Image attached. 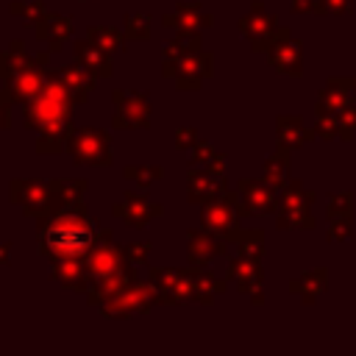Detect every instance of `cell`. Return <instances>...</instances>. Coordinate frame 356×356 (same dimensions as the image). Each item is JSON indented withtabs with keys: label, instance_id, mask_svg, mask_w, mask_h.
<instances>
[{
	"label": "cell",
	"instance_id": "cell-49",
	"mask_svg": "<svg viewBox=\"0 0 356 356\" xmlns=\"http://www.w3.org/2000/svg\"><path fill=\"white\" fill-rule=\"evenodd\" d=\"M8 259H11V242H3L0 245V267H6Z\"/></svg>",
	"mask_w": 356,
	"mask_h": 356
},
{
	"label": "cell",
	"instance_id": "cell-26",
	"mask_svg": "<svg viewBox=\"0 0 356 356\" xmlns=\"http://www.w3.org/2000/svg\"><path fill=\"white\" fill-rule=\"evenodd\" d=\"M72 31H75V25H72V17H61V14H47L39 25H36V39L39 42H47V50L50 53H58L64 44H67V39L72 36Z\"/></svg>",
	"mask_w": 356,
	"mask_h": 356
},
{
	"label": "cell",
	"instance_id": "cell-25",
	"mask_svg": "<svg viewBox=\"0 0 356 356\" xmlns=\"http://www.w3.org/2000/svg\"><path fill=\"white\" fill-rule=\"evenodd\" d=\"M75 50V61H81L95 78H111L114 75V61H111V53H106L103 47H97L92 39H78L72 44Z\"/></svg>",
	"mask_w": 356,
	"mask_h": 356
},
{
	"label": "cell",
	"instance_id": "cell-30",
	"mask_svg": "<svg viewBox=\"0 0 356 356\" xmlns=\"http://www.w3.org/2000/svg\"><path fill=\"white\" fill-rule=\"evenodd\" d=\"M292 150L275 145V153L264 159V167H261V178L267 184H273L275 189H284L289 184V167H292V159H289Z\"/></svg>",
	"mask_w": 356,
	"mask_h": 356
},
{
	"label": "cell",
	"instance_id": "cell-47",
	"mask_svg": "<svg viewBox=\"0 0 356 356\" xmlns=\"http://www.w3.org/2000/svg\"><path fill=\"white\" fill-rule=\"evenodd\" d=\"M11 106H14V100L8 95V86H6L0 92V131H8L11 128Z\"/></svg>",
	"mask_w": 356,
	"mask_h": 356
},
{
	"label": "cell",
	"instance_id": "cell-41",
	"mask_svg": "<svg viewBox=\"0 0 356 356\" xmlns=\"http://www.w3.org/2000/svg\"><path fill=\"white\" fill-rule=\"evenodd\" d=\"M325 214L328 217H339V214H353V192H331L328 203H325Z\"/></svg>",
	"mask_w": 356,
	"mask_h": 356
},
{
	"label": "cell",
	"instance_id": "cell-7",
	"mask_svg": "<svg viewBox=\"0 0 356 356\" xmlns=\"http://www.w3.org/2000/svg\"><path fill=\"white\" fill-rule=\"evenodd\" d=\"M225 153H214V159L206 167L189 164L186 170V197L195 206H203L220 195L228 192V178H225Z\"/></svg>",
	"mask_w": 356,
	"mask_h": 356
},
{
	"label": "cell",
	"instance_id": "cell-31",
	"mask_svg": "<svg viewBox=\"0 0 356 356\" xmlns=\"http://www.w3.org/2000/svg\"><path fill=\"white\" fill-rule=\"evenodd\" d=\"M200 44H203L200 31H178V33L161 47V61H178L181 56L200 50Z\"/></svg>",
	"mask_w": 356,
	"mask_h": 356
},
{
	"label": "cell",
	"instance_id": "cell-8",
	"mask_svg": "<svg viewBox=\"0 0 356 356\" xmlns=\"http://www.w3.org/2000/svg\"><path fill=\"white\" fill-rule=\"evenodd\" d=\"M161 75L172 78L178 92H197L200 83L214 75V53L200 47L181 56L178 61H161Z\"/></svg>",
	"mask_w": 356,
	"mask_h": 356
},
{
	"label": "cell",
	"instance_id": "cell-40",
	"mask_svg": "<svg viewBox=\"0 0 356 356\" xmlns=\"http://www.w3.org/2000/svg\"><path fill=\"white\" fill-rule=\"evenodd\" d=\"M83 195H86V181L83 178H67L64 181V206L61 209H75V206H86L83 203Z\"/></svg>",
	"mask_w": 356,
	"mask_h": 356
},
{
	"label": "cell",
	"instance_id": "cell-21",
	"mask_svg": "<svg viewBox=\"0 0 356 356\" xmlns=\"http://www.w3.org/2000/svg\"><path fill=\"white\" fill-rule=\"evenodd\" d=\"M131 281H136V264L125 259L122 267H117L114 273H108V275H103V278H95V281L89 284V289H86V303L97 309L106 298H111L114 292H120V289L128 286Z\"/></svg>",
	"mask_w": 356,
	"mask_h": 356
},
{
	"label": "cell",
	"instance_id": "cell-37",
	"mask_svg": "<svg viewBox=\"0 0 356 356\" xmlns=\"http://www.w3.org/2000/svg\"><path fill=\"white\" fill-rule=\"evenodd\" d=\"M8 11H11L14 17H22L25 25H33V28L50 14V8H47L42 0H33V3H19V0H14V3L8 6Z\"/></svg>",
	"mask_w": 356,
	"mask_h": 356
},
{
	"label": "cell",
	"instance_id": "cell-9",
	"mask_svg": "<svg viewBox=\"0 0 356 356\" xmlns=\"http://www.w3.org/2000/svg\"><path fill=\"white\" fill-rule=\"evenodd\" d=\"M242 200H239V192L236 189H228L225 195L203 203V211H200V225L225 236L231 242V236L239 231V220H242Z\"/></svg>",
	"mask_w": 356,
	"mask_h": 356
},
{
	"label": "cell",
	"instance_id": "cell-46",
	"mask_svg": "<svg viewBox=\"0 0 356 356\" xmlns=\"http://www.w3.org/2000/svg\"><path fill=\"white\" fill-rule=\"evenodd\" d=\"M292 14H328L323 0H292Z\"/></svg>",
	"mask_w": 356,
	"mask_h": 356
},
{
	"label": "cell",
	"instance_id": "cell-24",
	"mask_svg": "<svg viewBox=\"0 0 356 356\" xmlns=\"http://www.w3.org/2000/svg\"><path fill=\"white\" fill-rule=\"evenodd\" d=\"M356 97V78L350 75H334L325 81V86L317 95V106L314 111H339L345 103H350Z\"/></svg>",
	"mask_w": 356,
	"mask_h": 356
},
{
	"label": "cell",
	"instance_id": "cell-20",
	"mask_svg": "<svg viewBox=\"0 0 356 356\" xmlns=\"http://www.w3.org/2000/svg\"><path fill=\"white\" fill-rule=\"evenodd\" d=\"M50 275L56 284L64 289H72L78 295H86L89 289V270H86V256H67V259H53L50 261Z\"/></svg>",
	"mask_w": 356,
	"mask_h": 356
},
{
	"label": "cell",
	"instance_id": "cell-22",
	"mask_svg": "<svg viewBox=\"0 0 356 356\" xmlns=\"http://www.w3.org/2000/svg\"><path fill=\"white\" fill-rule=\"evenodd\" d=\"M161 25L175 31H203L214 25V14L206 11L200 3H178L175 11L161 14Z\"/></svg>",
	"mask_w": 356,
	"mask_h": 356
},
{
	"label": "cell",
	"instance_id": "cell-42",
	"mask_svg": "<svg viewBox=\"0 0 356 356\" xmlns=\"http://www.w3.org/2000/svg\"><path fill=\"white\" fill-rule=\"evenodd\" d=\"M314 134L317 139H339V122H337V111H320L317 122H314Z\"/></svg>",
	"mask_w": 356,
	"mask_h": 356
},
{
	"label": "cell",
	"instance_id": "cell-16",
	"mask_svg": "<svg viewBox=\"0 0 356 356\" xmlns=\"http://www.w3.org/2000/svg\"><path fill=\"white\" fill-rule=\"evenodd\" d=\"M236 192H239L245 217H264V214H275V209H278L281 189H275L264 178L261 181L259 178H242L236 184Z\"/></svg>",
	"mask_w": 356,
	"mask_h": 356
},
{
	"label": "cell",
	"instance_id": "cell-23",
	"mask_svg": "<svg viewBox=\"0 0 356 356\" xmlns=\"http://www.w3.org/2000/svg\"><path fill=\"white\" fill-rule=\"evenodd\" d=\"M312 139H317L314 128H306V122L298 114H278L275 117V145L286 150H300Z\"/></svg>",
	"mask_w": 356,
	"mask_h": 356
},
{
	"label": "cell",
	"instance_id": "cell-36",
	"mask_svg": "<svg viewBox=\"0 0 356 356\" xmlns=\"http://www.w3.org/2000/svg\"><path fill=\"white\" fill-rule=\"evenodd\" d=\"M122 22H125V39L128 42H147L150 39V33H153V19L147 17V14H125L122 17Z\"/></svg>",
	"mask_w": 356,
	"mask_h": 356
},
{
	"label": "cell",
	"instance_id": "cell-12",
	"mask_svg": "<svg viewBox=\"0 0 356 356\" xmlns=\"http://www.w3.org/2000/svg\"><path fill=\"white\" fill-rule=\"evenodd\" d=\"M225 278L242 292L250 298L253 306H261L264 303V267H261V259H250V256H231L228 259V270H225Z\"/></svg>",
	"mask_w": 356,
	"mask_h": 356
},
{
	"label": "cell",
	"instance_id": "cell-13",
	"mask_svg": "<svg viewBox=\"0 0 356 356\" xmlns=\"http://www.w3.org/2000/svg\"><path fill=\"white\" fill-rule=\"evenodd\" d=\"M267 58H270V67L281 75H289V78L303 75V42L295 39L286 25L278 28V33L267 50Z\"/></svg>",
	"mask_w": 356,
	"mask_h": 356
},
{
	"label": "cell",
	"instance_id": "cell-18",
	"mask_svg": "<svg viewBox=\"0 0 356 356\" xmlns=\"http://www.w3.org/2000/svg\"><path fill=\"white\" fill-rule=\"evenodd\" d=\"M228 239L209 231V228H189L186 231V259L189 264H197V267H206L211 264L214 259L220 256H228Z\"/></svg>",
	"mask_w": 356,
	"mask_h": 356
},
{
	"label": "cell",
	"instance_id": "cell-33",
	"mask_svg": "<svg viewBox=\"0 0 356 356\" xmlns=\"http://www.w3.org/2000/svg\"><path fill=\"white\" fill-rule=\"evenodd\" d=\"M231 245H236V250L242 256L264 259V231L261 228H239L231 236Z\"/></svg>",
	"mask_w": 356,
	"mask_h": 356
},
{
	"label": "cell",
	"instance_id": "cell-32",
	"mask_svg": "<svg viewBox=\"0 0 356 356\" xmlns=\"http://www.w3.org/2000/svg\"><path fill=\"white\" fill-rule=\"evenodd\" d=\"M86 39H92L97 47H103L111 56L125 47V31H120L114 25H92V28H86Z\"/></svg>",
	"mask_w": 356,
	"mask_h": 356
},
{
	"label": "cell",
	"instance_id": "cell-4",
	"mask_svg": "<svg viewBox=\"0 0 356 356\" xmlns=\"http://www.w3.org/2000/svg\"><path fill=\"white\" fill-rule=\"evenodd\" d=\"M317 195L303 186V181L289 178V184L278 195V209H275V225L281 231H312L317 225L312 206Z\"/></svg>",
	"mask_w": 356,
	"mask_h": 356
},
{
	"label": "cell",
	"instance_id": "cell-5",
	"mask_svg": "<svg viewBox=\"0 0 356 356\" xmlns=\"http://www.w3.org/2000/svg\"><path fill=\"white\" fill-rule=\"evenodd\" d=\"M67 153L78 167H111L114 139L106 128H72L67 139Z\"/></svg>",
	"mask_w": 356,
	"mask_h": 356
},
{
	"label": "cell",
	"instance_id": "cell-6",
	"mask_svg": "<svg viewBox=\"0 0 356 356\" xmlns=\"http://www.w3.org/2000/svg\"><path fill=\"white\" fill-rule=\"evenodd\" d=\"M153 306H159L153 281H139L136 278L128 286H122L120 292H114L111 298H106L97 306V312L106 320H128L134 314H150Z\"/></svg>",
	"mask_w": 356,
	"mask_h": 356
},
{
	"label": "cell",
	"instance_id": "cell-10",
	"mask_svg": "<svg viewBox=\"0 0 356 356\" xmlns=\"http://www.w3.org/2000/svg\"><path fill=\"white\" fill-rule=\"evenodd\" d=\"M150 281H153V286H156L159 306H184V303H195L189 267H184V270L150 267Z\"/></svg>",
	"mask_w": 356,
	"mask_h": 356
},
{
	"label": "cell",
	"instance_id": "cell-28",
	"mask_svg": "<svg viewBox=\"0 0 356 356\" xmlns=\"http://www.w3.org/2000/svg\"><path fill=\"white\" fill-rule=\"evenodd\" d=\"M189 275H192L195 303H200V306H211L214 298L222 295V292L228 289V278H217V275H211L206 267L192 264V267H189Z\"/></svg>",
	"mask_w": 356,
	"mask_h": 356
},
{
	"label": "cell",
	"instance_id": "cell-2",
	"mask_svg": "<svg viewBox=\"0 0 356 356\" xmlns=\"http://www.w3.org/2000/svg\"><path fill=\"white\" fill-rule=\"evenodd\" d=\"M100 228L103 225L95 217H89L86 206L58 209L50 217H36V242H39L36 250L47 261L67 256H86L95 248Z\"/></svg>",
	"mask_w": 356,
	"mask_h": 356
},
{
	"label": "cell",
	"instance_id": "cell-44",
	"mask_svg": "<svg viewBox=\"0 0 356 356\" xmlns=\"http://www.w3.org/2000/svg\"><path fill=\"white\" fill-rule=\"evenodd\" d=\"M122 250H125V259L128 261H134L136 267H142L147 261L150 250H153V242H128V245H122Z\"/></svg>",
	"mask_w": 356,
	"mask_h": 356
},
{
	"label": "cell",
	"instance_id": "cell-3",
	"mask_svg": "<svg viewBox=\"0 0 356 356\" xmlns=\"http://www.w3.org/2000/svg\"><path fill=\"white\" fill-rule=\"evenodd\" d=\"M64 181H31V178H14L8 184V197L14 206H22L28 217H50L64 206Z\"/></svg>",
	"mask_w": 356,
	"mask_h": 356
},
{
	"label": "cell",
	"instance_id": "cell-35",
	"mask_svg": "<svg viewBox=\"0 0 356 356\" xmlns=\"http://www.w3.org/2000/svg\"><path fill=\"white\" fill-rule=\"evenodd\" d=\"M122 175H125L128 181H134L139 189H150L156 181L164 178V167H161V164H128V167L122 170Z\"/></svg>",
	"mask_w": 356,
	"mask_h": 356
},
{
	"label": "cell",
	"instance_id": "cell-19",
	"mask_svg": "<svg viewBox=\"0 0 356 356\" xmlns=\"http://www.w3.org/2000/svg\"><path fill=\"white\" fill-rule=\"evenodd\" d=\"M164 211H167V209H164L161 203H150L147 197L134 195V192H125L122 200L111 206V214L120 217V220H122L125 225H131V228H147L153 220L164 217Z\"/></svg>",
	"mask_w": 356,
	"mask_h": 356
},
{
	"label": "cell",
	"instance_id": "cell-29",
	"mask_svg": "<svg viewBox=\"0 0 356 356\" xmlns=\"http://www.w3.org/2000/svg\"><path fill=\"white\" fill-rule=\"evenodd\" d=\"M58 75H61V81L67 83V89H70V95H72L75 103H86V100H89V95H92V89H95V75H92L81 61L58 67Z\"/></svg>",
	"mask_w": 356,
	"mask_h": 356
},
{
	"label": "cell",
	"instance_id": "cell-27",
	"mask_svg": "<svg viewBox=\"0 0 356 356\" xmlns=\"http://www.w3.org/2000/svg\"><path fill=\"white\" fill-rule=\"evenodd\" d=\"M328 289V270L325 267H314V270H306L300 275H295L289 281V292L292 295H300V300L306 306H314L317 298Z\"/></svg>",
	"mask_w": 356,
	"mask_h": 356
},
{
	"label": "cell",
	"instance_id": "cell-15",
	"mask_svg": "<svg viewBox=\"0 0 356 356\" xmlns=\"http://www.w3.org/2000/svg\"><path fill=\"white\" fill-rule=\"evenodd\" d=\"M50 50H42V53H36L22 70H17L14 75H8L6 78V86H8V95H11V100L14 103H28L39 89H42V83H44V78H47V61H50Z\"/></svg>",
	"mask_w": 356,
	"mask_h": 356
},
{
	"label": "cell",
	"instance_id": "cell-38",
	"mask_svg": "<svg viewBox=\"0 0 356 356\" xmlns=\"http://www.w3.org/2000/svg\"><path fill=\"white\" fill-rule=\"evenodd\" d=\"M328 242H348L353 236V214H339V217H328V231H325Z\"/></svg>",
	"mask_w": 356,
	"mask_h": 356
},
{
	"label": "cell",
	"instance_id": "cell-1",
	"mask_svg": "<svg viewBox=\"0 0 356 356\" xmlns=\"http://www.w3.org/2000/svg\"><path fill=\"white\" fill-rule=\"evenodd\" d=\"M72 95L61 81L58 70L47 72L42 89L25 103V128L39 131L36 153L53 156L67 150V139L72 134Z\"/></svg>",
	"mask_w": 356,
	"mask_h": 356
},
{
	"label": "cell",
	"instance_id": "cell-39",
	"mask_svg": "<svg viewBox=\"0 0 356 356\" xmlns=\"http://www.w3.org/2000/svg\"><path fill=\"white\" fill-rule=\"evenodd\" d=\"M337 122H339V139L350 142L356 136V97L337 111Z\"/></svg>",
	"mask_w": 356,
	"mask_h": 356
},
{
	"label": "cell",
	"instance_id": "cell-48",
	"mask_svg": "<svg viewBox=\"0 0 356 356\" xmlns=\"http://www.w3.org/2000/svg\"><path fill=\"white\" fill-rule=\"evenodd\" d=\"M323 6H325V11L328 14H337V17H342V14H353V0H323Z\"/></svg>",
	"mask_w": 356,
	"mask_h": 356
},
{
	"label": "cell",
	"instance_id": "cell-11",
	"mask_svg": "<svg viewBox=\"0 0 356 356\" xmlns=\"http://www.w3.org/2000/svg\"><path fill=\"white\" fill-rule=\"evenodd\" d=\"M114 103V120L111 125L117 131H131V128H150V97L147 92H111Z\"/></svg>",
	"mask_w": 356,
	"mask_h": 356
},
{
	"label": "cell",
	"instance_id": "cell-50",
	"mask_svg": "<svg viewBox=\"0 0 356 356\" xmlns=\"http://www.w3.org/2000/svg\"><path fill=\"white\" fill-rule=\"evenodd\" d=\"M6 89V78H3V72H0V92Z\"/></svg>",
	"mask_w": 356,
	"mask_h": 356
},
{
	"label": "cell",
	"instance_id": "cell-14",
	"mask_svg": "<svg viewBox=\"0 0 356 356\" xmlns=\"http://www.w3.org/2000/svg\"><path fill=\"white\" fill-rule=\"evenodd\" d=\"M278 28L281 25H278L275 14H270L261 3H253L250 11L239 19V33L248 39L253 53H267L273 39H275V33H278Z\"/></svg>",
	"mask_w": 356,
	"mask_h": 356
},
{
	"label": "cell",
	"instance_id": "cell-45",
	"mask_svg": "<svg viewBox=\"0 0 356 356\" xmlns=\"http://www.w3.org/2000/svg\"><path fill=\"white\" fill-rule=\"evenodd\" d=\"M200 136H197V128H192V125H184V128H178L175 131V147L178 150H192L195 147V142H197Z\"/></svg>",
	"mask_w": 356,
	"mask_h": 356
},
{
	"label": "cell",
	"instance_id": "cell-17",
	"mask_svg": "<svg viewBox=\"0 0 356 356\" xmlns=\"http://www.w3.org/2000/svg\"><path fill=\"white\" fill-rule=\"evenodd\" d=\"M125 264V250L120 245H114V234L111 228H100V236L95 242V248L86 253V270H89V284L95 278H103L108 273H114L117 267Z\"/></svg>",
	"mask_w": 356,
	"mask_h": 356
},
{
	"label": "cell",
	"instance_id": "cell-43",
	"mask_svg": "<svg viewBox=\"0 0 356 356\" xmlns=\"http://www.w3.org/2000/svg\"><path fill=\"white\" fill-rule=\"evenodd\" d=\"M189 153H192V156H189V164L206 167V164L214 159V153H217V150H214V145H211L209 139H197V142H195V147H192Z\"/></svg>",
	"mask_w": 356,
	"mask_h": 356
},
{
	"label": "cell",
	"instance_id": "cell-34",
	"mask_svg": "<svg viewBox=\"0 0 356 356\" xmlns=\"http://www.w3.org/2000/svg\"><path fill=\"white\" fill-rule=\"evenodd\" d=\"M33 56H28V47H25V39H11L8 47L0 53V72L3 78L14 75L17 70H22Z\"/></svg>",
	"mask_w": 356,
	"mask_h": 356
}]
</instances>
